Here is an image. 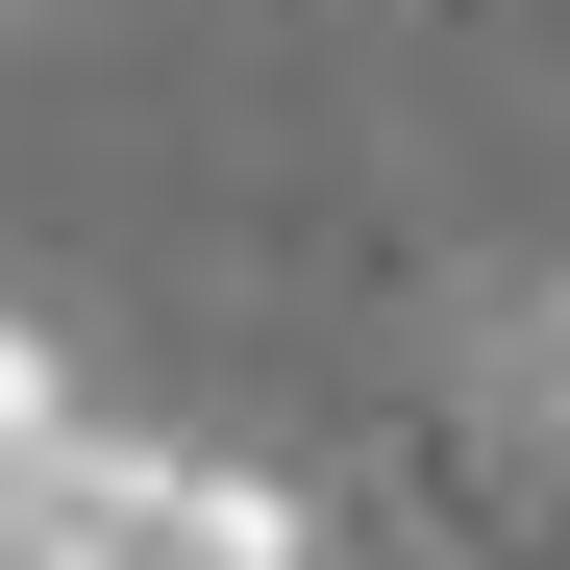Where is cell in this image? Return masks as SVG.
Returning a JSON list of instances; mask_svg holds the SVG:
<instances>
[{
    "instance_id": "6da1fadb",
    "label": "cell",
    "mask_w": 570,
    "mask_h": 570,
    "mask_svg": "<svg viewBox=\"0 0 570 570\" xmlns=\"http://www.w3.org/2000/svg\"><path fill=\"white\" fill-rule=\"evenodd\" d=\"M471 397H497V422H521V446L570 471V273H521V298L471 323Z\"/></svg>"
},
{
    "instance_id": "7a4b0ae2",
    "label": "cell",
    "mask_w": 570,
    "mask_h": 570,
    "mask_svg": "<svg viewBox=\"0 0 570 570\" xmlns=\"http://www.w3.org/2000/svg\"><path fill=\"white\" fill-rule=\"evenodd\" d=\"M0 26H50V0H0Z\"/></svg>"
}]
</instances>
